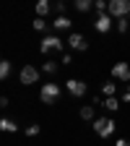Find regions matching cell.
<instances>
[{"label":"cell","instance_id":"cell-1","mask_svg":"<svg viewBox=\"0 0 130 146\" xmlns=\"http://www.w3.org/2000/svg\"><path fill=\"white\" fill-rule=\"evenodd\" d=\"M107 13L112 16V18H125L130 13V0H109Z\"/></svg>","mask_w":130,"mask_h":146},{"label":"cell","instance_id":"cell-2","mask_svg":"<svg viewBox=\"0 0 130 146\" xmlns=\"http://www.w3.org/2000/svg\"><path fill=\"white\" fill-rule=\"evenodd\" d=\"M39 99L44 102V104H55L60 99V86L57 84H44L42 89H39Z\"/></svg>","mask_w":130,"mask_h":146},{"label":"cell","instance_id":"cell-3","mask_svg":"<svg viewBox=\"0 0 130 146\" xmlns=\"http://www.w3.org/2000/svg\"><path fill=\"white\" fill-rule=\"evenodd\" d=\"M94 131H96V136L109 138V136L115 133V120L112 117H96L94 120Z\"/></svg>","mask_w":130,"mask_h":146},{"label":"cell","instance_id":"cell-4","mask_svg":"<svg viewBox=\"0 0 130 146\" xmlns=\"http://www.w3.org/2000/svg\"><path fill=\"white\" fill-rule=\"evenodd\" d=\"M18 78H21V84H24V86H31V84L39 81V70H36L34 65H24V68H21V73H18Z\"/></svg>","mask_w":130,"mask_h":146},{"label":"cell","instance_id":"cell-5","mask_svg":"<svg viewBox=\"0 0 130 146\" xmlns=\"http://www.w3.org/2000/svg\"><path fill=\"white\" fill-rule=\"evenodd\" d=\"M39 50H42V52H52V50H63V39H60V36H55V34H47L44 39H42V44H39Z\"/></svg>","mask_w":130,"mask_h":146},{"label":"cell","instance_id":"cell-6","mask_svg":"<svg viewBox=\"0 0 130 146\" xmlns=\"http://www.w3.org/2000/svg\"><path fill=\"white\" fill-rule=\"evenodd\" d=\"M68 44H70V50H78V52L88 50V42H86V36H83V34H78V31H73V34L68 36Z\"/></svg>","mask_w":130,"mask_h":146},{"label":"cell","instance_id":"cell-7","mask_svg":"<svg viewBox=\"0 0 130 146\" xmlns=\"http://www.w3.org/2000/svg\"><path fill=\"white\" fill-rule=\"evenodd\" d=\"M65 89H68V94H70V97H76V99L86 94V84L78 81V78H70V81L65 84Z\"/></svg>","mask_w":130,"mask_h":146},{"label":"cell","instance_id":"cell-8","mask_svg":"<svg viewBox=\"0 0 130 146\" xmlns=\"http://www.w3.org/2000/svg\"><path fill=\"white\" fill-rule=\"evenodd\" d=\"M94 29L99 34H107L109 29H112V16H109V13H99V18L94 21Z\"/></svg>","mask_w":130,"mask_h":146},{"label":"cell","instance_id":"cell-9","mask_svg":"<svg viewBox=\"0 0 130 146\" xmlns=\"http://www.w3.org/2000/svg\"><path fill=\"white\" fill-rule=\"evenodd\" d=\"M112 76L120 81H130V65L127 63H115L112 65Z\"/></svg>","mask_w":130,"mask_h":146},{"label":"cell","instance_id":"cell-10","mask_svg":"<svg viewBox=\"0 0 130 146\" xmlns=\"http://www.w3.org/2000/svg\"><path fill=\"white\" fill-rule=\"evenodd\" d=\"M52 26L57 29V31H63V29H70V26H73V21H70L68 16H57V18L52 21Z\"/></svg>","mask_w":130,"mask_h":146},{"label":"cell","instance_id":"cell-11","mask_svg":"<svg viewBox=\"0 0 130 146\" xmlns=\"http://www.w3.org/2000/svg\"><path fill=\"white\" fill-rule=\"evenodd\" d=\"M104 107L109 110V112H117V110H120V99L117 97H107L104 99Z\"/></svg>","mask_w":130,"mask_h":146},{"label":"cell","instance_id":"cell-12","mask_svg":"<svg viewBox=\"0 0 130 146\" xmlns=\"http://www.w3.org/2000/svg\"><path fill=\"white\" fill-rule=\"evenodd\" d=\"M0 128H3L5 133H16V131H18V125H16L13 120H8V117H3V120H0Z\"/></svg>","mask_w":130,"mask_h":146},{"label":"cell","instance_id":"cell-13","mask_svg":"<svg viewBox=\"0 0 130 146\" xmlns=\"http://www.w3.org/2000/svg\"><path fill=\"white\" fill-rule=\"evenodd\" d=\"M49 11H52V5L47 3V0H39V3H36V16H39V18H42V16H47Z\"/></svg>","mask_w":130,"mask_h":146},{"label":"cell","instance_id":"cell-14","mask_svg":"<svg viewBox=\"0 0 130 146\" xmlns=\"http://www.w3.org/2000/svg\"><path fill=\"white\" fill-rule=\"evenodd\" d=\"M11 70H13V68H11V60H0V78L5 81V78L11 76Z\"/></svg>","mask_w":130,"mask_h":146},{"label":"cell","instance_id":"cell-15","mask_svg":"<svg viewBox=\"0 0 130 146\" xmlns=\"http://www.w3.org/2000/svg\"><path fill=\"white\" fill-rule=\"evenodd\" d=\"M91 8H94L91 0H76V11H78V13H86V11H91Z\"/></svg>","mask_w":130,"mask_h":146},{"label":"cell","instance_id":"cell-16","mask_svg":"<svg viewBox=\"0 0 130 146\" xmlns=\"http://www.w3.org/2000/svg\"><path fill=\"white\" fill-rule=\"evenodd\" d=\"M57 65H60V63H55V60H44L42 70H44V73H55V70H57Z\"/></svg>","mask_w":130,"mask_h":146},{"label":"cell","instance_id":"cell-17","mask_svg":"<svg viewBox=\"0 0 130 146\" xmlns=\"http://www.w3.org/2000/svg\"><path fill=\"white\" fill-rule=\"evenodd\" d=\"M115 89H117V86H115V81H107V84L102 86V91H104L107 97H115Z\"/></svg>","mask_w":130,"mask_h":146},{"label":"cell","instance_id":"cell-18","mask_svg":"<svg viewBox=\"0 0 130 146\" xmlns=\"http://www.w3.org/2000/svg\"><path fill=\"white\" fill-rule=\"evenodd\" d=\"M81 117L83 120H94V107H83L81 110Z\"/></svg>","mask_w":130,"mask_h":146},{"label":"cell","instance_id":"cell-19","mask_svg":"<svg viewBox=\"0 0 130 146\" xmlns=\"http://www.w3.org/2000/svg\"><path fill=\"white\" fill-rule=\"evenodd\" d=\"M31 26H34V31H44V29H47V21H44V18H36Z\"/></svg>","mask_w":130,"mask_h":146},{"label":"cell","instance_id":"cell-20","mask_svg":"<svg viewBox=\"0 0 130 146\" xmlns=\"http://www.w3.org/2000/svg\"><path fill=\"white\" fill-rule=\"evenodd\" d=\"M107 5H109V3H104V0H96V3H94V8H96L99 13H104V11H107Z\"/></svg>","mask_w":130,"mask_h":146},{"label":"cell","instance_id":"cell-21","mask_svg":"<svg viewBox=\"0 0 130 146\" xmlns=\"http://www.w3.org/2000/svg\"><path fill=\"white\" fill-rule=\"evenodd\" d=\"M117 29H120V34L127 31V21H125V18H117Z\"/></svg>","mask_w":130,"mask_h":146},{"label":"cell","instance_id":"cell-22","mask_svg":"<svg viewBox=\"0 0 130 146\" xmlns=\"http://www.w3.org/2000/svg\"><path fill=\"white\" fill-rule=\"evenodd\" d=\"M36 133H39V125H29L26 128V136H36Z\"/></svg>","mask_w":130,"mask_h":146},{"label":"cell","instance_id":"cell-23","mask_svg":"<svg viewBox=\"0 0 130 146\" xmlns=\"http://www.w3.org/2000/svg\"><path fill=\"white\" fill-rule=\"evenodd\" d=\"M60 63H63V65H70V63H73V55H70V52H65V55H63V60H60Z\"/></svg>","mask_w":130,"mask_h":146},{"label":"cell","instance_id":"cell-24","mask_svg":"<svg viewBox=\"0 0 130 146\" xmlns=\"http://www.w3.org/2000/svg\"><path fill=\"white\" fill-rule=\"evenodd\" d=\"M55 11H57V13H60V16H63V11H65V5H63V3H60V0H57V3H55Z\"/></svg>","mask_w":130,"mask_h":146},{"label":"cell","instance_id":"cell-25","mask_svg":"<svg viewBox=\"0 0 130 146\" xmlns=\"http://www.w3.org/2000/svg\"><path fill=\"white\" fill-rule=\"evenodd\" d=\"M122 102H130V84H127V89H125V94H122Z\"/></svg>","mask_w":130,"mask_h":146},{"label":"cell","instance_id":"cell-26","mask_svg":"<svg viewBox=\"0 0 130 146\" xmlns=\"http://www.w3.org/2000/svg\"><path fill=\"white\" fill-rule=\"evenodd\" d=\"M115 146H130V141H125V138H120V141H117Z\"/></svg>","mask_w":130,"mask_h":146}]
</instances>
